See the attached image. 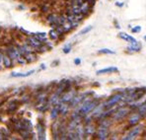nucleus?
<instances>
[{"instance_id":"obj_37","label":"nucleus","mask_w":146,"mask_h":140,"mask_svg":"<svg viewBox=\"0 0 146 140\" xmlns=\"http://www.w3.org/2000/svg\"><path fill=\"white\" fill-rule=\"evenodd\" d=\"M89 0H83V2H88Z\"/></svg>"},{"instance_id":"obj_36","label":"nucleus","mask_w":146,"mask_h":140,"mask_svg":"<svg viewBox=\"0 0 146 140\" xmlns=\"http://www.w3.org/2000/svg\"><path fill=\"white\" fill-rule=\"evenodd\" d=\"M0 122H3V119H2L1 117H0Z\"/></svg>"},{"instance_id":"obj_13","label":"nucleus","mask_w":146,"mask_h":140,"mask_svg":"<svg viewBox=\"0 0 146 140\" xmlns=\"http://www.w3.org/2000/svg\"><path fill=\"white\" fill-rule=\"evenodd\" d=\"M58 126H59V120H54L52 122L50 126V131H51V136L53 139H59V131H58Z\"/></svg>"},{"instance_id":"obj_35","label":"nucleus","mask_w":146,"mask_h":140,"mask_svg":"<svg viewBox=\"0 0 146 140\" xmlns=\"http://www.w3.org/2000/svg\"><path fill=\"white\" fill-rule=\"evenodd\" d=\"M19 9H24V7H23V6H19Z\"/></svg>"},{"instance_id":"obj_21","label":"nucleus","mask_w":146,"mask_h":140,"mask_svg":"<svg viewBox=\"0 0 146 140\" xmlns=\"http://www.w3.org/2000/svg\"><path fill=\"white\" fill-rule=\"evenodd\" d=\"M48 36L51 40H58V34L55 31V29H51L50 31L48 32Z\"/></svg>"},{"instance_id":"obj_19","label":"nucleus","mask_w":146,"mask_h":140,"mask_svg":"<svg viewBox=\"0 0 146 140\" xmlns=\"http://www.w3.org/2000/svg\"><path fill=\"white\" fill-rule=\"evenodd\" d=\"M34 73H35V70L32 69V70L28 71V72H26V73H17V72H12L10 76H11V77H16V78H25V77H29V76H31V75H32V74H34Z\"/></svg>"},{"instance_id":"obj_20","label":"nucleus","mask_w":146,"mask_h":140,"mask_svg":"<svg viewBox=\"0 0 146 140\" xmlns=\"http://www.w3.org/2000/svg\"><path fill=\"white\" fill-rule=\"evenodd\" d=\"M136 111H138V113H140L143 117H146V101L144 103H142V104H140L138 105V107H137Z\"/></svg>"},{"instance_id":"obj_29","label":"nucleus","mask_w":146,"mask_h":140,"mask_svg":"<svg viewBox=\"0 0 146 140\" xmlns=\"http://www.w3.org/2000/svg\"><path fill=\"white\" fill-rule=\"evenodd\" d=\"M57 65H59V60L58 59H56V60H54V61L51 62V66H52V67H55V66H57Z\"/></svg>"},{"instance_id":"obj_5","label":"nucleus","mask_w":146,"mask_h":140,"mask_svg":"<svg viewBox=\"0 0 146 140\" xmlns=\"http://www.w3.org/2000/svg\"><path fill=\"white\" fill-rule=\"evenodd\" d=\"M96 137L99 140H106L110 137V127L99 125L96 131Z\"/></svg>"},{"instance_id":"obj_33","label":"nucleus","mask_w":146,"mask_h":140,"mask_svg":"<svg viewBox=\"0 0 146 140\" xmlns=\"http://www.w3.org/2000/svg\"><path fill=\"white\" fill-rule=\"evenodd\" d=\"M46 68V64L42 63V64L40 65V70H44Z\"/></svg>"},{"instance_id":"obj_34","label":"nucleus","mask_w":146,"mask_h":140,"mask_svg":"<svg viewBox=\"0 0 146 140\" xmlns=\"http://www.w3.org/2000/svg\"><path fill=\"white\" fill-rule=\"evenodd\" d=\"M115 28H117V29H121V27H119V23H117V21H115Z\"/></svg>"},{"instance_id":"obj_24","label":"nucleus","mask_w":146,"mask_h":140,"mask_svg":"<svg viewBox=\"0 0 146 140\" xmlns=\"http://www.w3.org/2000/svg\"><path fill=\"white\" fill-rule=\"evenodd\" d=\"M62 51H63V53H65V54H67V53H69L70 51H71V44H66L65 46L62 48Z\"/></svg>"},{"instance_id":"obj_14","label":"nucleus","mask_w":146,"mask_h":140,"mask_svg":"<svg viewBox=\"0 0 146 140\" xmlns=\"http://www.w3.org/2000/svg\"><path fill=\"white\" fill-rule=\"evenodd\" d=\"M96 131H97V129H96L95 125H94L92 122H90V123H87L85 124V133H86V136H95L96 134Z\"/></svg>"},{"instance_id":"obj_6","label":"nucleus","mask_w":146,"mask_h":140,"mask_svg":"<svg viewBox=\"0 0 146 140\" xmlns=\"http://www.w3.org/2000/svg\"><path fill=\"white\" fill-rule=\"evenodd\" d=\"M141 130H142V126L141 125H138V126H135L125 135V136L122 137V140H132L134 138H136L139 134H140Z\"/></svg>"},{"instance_id":"obj_16","label":"nucleus","mask_w":146,"mask_h":140,"mask_svg":"<svg viewBox=\"0 0 146 140\" xmlns=\"http://www.w3.org/2000/svg\"><path fill=\"white\" fill-rule=\"evenodd\" d=\"M119 72V69L115 66H111V67L108 68H103V69H100L96 72L97 75H101V74H107V73H117Z\"/></svg>"},{"instance_id":"obj_10","label":"nucleus","mask_w":146,"mask_h":140,"mask_svg":"<svg viewBox=\"0 0 146 140\" xmlns=\"http://www.w3.org/2000/svg\"><path fill=\"white\" fill-rule=\"evenodd\" d=\"M142 117H143L140 115V113H138V111L131 113V115H129V117H128V119H127L128 125H130V126H135L136 124H138V123H139V121H140L141 118H142Z\"/></svg>"},{"instance_id":"obj_11","label":"nucleus","mask_w":146,"mask_h":140,"mask_svg":"<svg viewBox=\"0 0 146 140\" xmlns=\"http://www.w3.org/2000/svg\"><path fill=\"white\" fill-rule=\"evenodd\" d=\"M75 133H76L77 139H84L86 137L85 133V124L83 122H79L75 128Z\"/></svg>"},{"instance_id":"obj_30","label":"nucleus","mask_w":146,"mask_h":140,"mask_svg":"<svg viewBox=\"0 0 146 140\" xmlns=\"http://www.w3.org/2000/svg\"><path fill=\"white\" fill-rule=\"evenodd\" d=\"M87 3L89 4L91 7H94V5H95V3H96V0H89Z\"/></svg>"},{"instance_id":"obj_8","label":"nucleus","mask_w":146,"mask_h":140,"mask_svg":"<svg viewBox=\"0 0 146 140\" xmlns=\"http://www.w3.org/2000/svg\"><path fill=\"white\" fill-rule=\"evenodd\" d=\"M77 95V91L75 89H71L70 91H67L65 93H63L60 96V103H66V104H69V102L74 98Z\"/></svg>"},{"instance_id":"obj_1","label":"nucleus","mask_w":146,"mask_h":140,"mask_svg":"<svg viewBox=\"0 0 146 140\" xmlns=\"http://www.w3.org/2000/svg\"><path fill=\"white\" fill-rule=\"evenodd\" d=\"M122 100H123V91L119 92V93L111 96L108 100H106V102L103 103V105L105 107V109H111V107H115V105H117L119 103H121Z\"/></svg>"},{"instance_id":"obj_4","label":"nucleus","mask_w":146,"mask_h":140,"mask_svg":"<svg viewBox=\"0 0 146 140\" xmlns=\"http://www.w3.org/2000/svg\"><path fill=\"white\" fill-rule=\"evenodd\" d=\"M4 51L7 53L8 56H9L10 58L15 62V63H16L17 59L21 56L18 48L16 47V44H12V46H8L4 47Z\"/></svg>"},{"instance_id":"obj_31","label":"nucleus","mask_w":146,"mask_h":140,"mask_svg":"<svg viewBox=\"0 0 146 140\" xmlns=\"http://www.w3.org/2000/svg\"><path fill=\"white\" fill-rule=\"evenodd\" d=\"M123 5H124V3L123 2H119V1H117V2H115V6H117V7H123Z\"/></svg>"},{"instance_id":"obj_25","label":"nucleus","mask_w":146,"mask_h":140,"mask_svg":"<svg viewBox=\"0 0 146 140\" xmlns=\"http://www.w3.org/2000/svg\"><path fill=\"white\" fill-rule=\"evenodd\" d=\"M93 29V27L92 26H88V27H86V28H84V29L82 30V31L80 32V35H86L87 33H89L91 30Z\"/></svg>"},{"instance_id":"obj_27","label":"nucleus","mask_w":146,"mask_h":140,"mask_svg":"<svg viewBox=\"0 0 146 140\" xmlns=\"http://www.w3.org/2000/svg\"><path fill=\"white\" fill-rule=\"evenodd\" d=\"M48 10H49V7L48 4H42V5L40 6V12L42 13H46V12H48Z\"/></svg>"},{"instance_id":"obj_2","label":"nucleus","mask_w":146,"mask_h":140,"mask_svg":"<svg viewBox=\"0 0 146 140\" xmlns=\"http://www.w3.org/2000/svg\"><path fill=\"white\" fill-rule=\"evenodd\" d=\"M130 111H131V109H130V107H128V105L119 107V109L115 111V113H113L111 117H113V120H117V121H119V120L124 119V118L127 117V115H129Z\"/></svg>"},{"instance_id":"obj_32","label":"nucleus","mask_w":146,"mask_h":140,"mask_svg":"<svg viewBox=\"0 0 146 140\" xmlns=\"http://www.w3.org/2000/svg\"><path fill=\"white\" fill-rule=\"evenodd\" d=\"M74 64H75V65H80V64H81V59L80 58H75L74 59Z\"/></svg>"},{"instance_id":"obj_9","label":"nucleus","mask_w":146,"mask_h":140,"mask_svg":"<svg viewBox=\"0 0 146 140\" xmlns=\"http://www.w3.org/2000/svg\"><path fill=\"white\" fill-rule=\"evenodd\" d=\"M25 42H27V44H29L30 46L33 47V48L35 49V50H36V48H38V47H40L42 44V42H40V40H38L35 36H27V38H25Z\"/></svg>"},{"instance_id":"obj_28","label":"nucleus","mask_w":146,"mask_h":140,"mask_svg":"<svg viewBox=\"0 0 146 140\" xmlns=\"http://www.w3.org/2000/svg\"><path fill=\"white\" fill-rule=\"evenodd\" d=\"M131 32L132 33H140L141 32V26H135V27L131 28Z\"/></svg>"},{"instance_id":"obj_18","label":"nucleus","mask_w":146,"mask_h":140,"mask_svg":"<svg viewBox=\"0 0 146 140\" xmlns=\"http://www.w3.org/2000/svg\"><path fill=\"white\" fill-rule=\"evenodd\" d=\"M50 119L51 120H56L57 118L59 117V109H58V105H55L53 107H51V109H50Z\"/></svg>"},{"instance_id":"obj_22","label":"nucleus","mask_w":146,"mask_h":140,"mask_svg":"<svg viewBox=\"0 0 146 140\" xmlns=\"http://www.w3.org/2000/svg\"><path fill=\"white\" fill-rule=\"evenodd\" d=\"M98 54H115V51L109 48H102L98 50Z\"/></svg>"},{"instance_id":"obj_15","label":"nucleus","mask_w":146,"mask_h":140,"mask_svg":"<svg viewBox=\"0 0 146 140\" xmlns=\"http://www.w3.org/2000/svg\"><path fill=\"white\" fill-rule=\"evenodd\" d=\"M15 62L8 56V54L3 50V66L5 68H12L14 67Z\"/></svg>"},{"instance_id":"obj_26","label":"nucleus","mask_w":146,"mask_h":140,"mask_svg":"<svg viewBox=\"0 0 146 140\" xmlns=\"http://www.w3.org/2000/svg\"><path fill=\"white\" fill-rule=\"evenodd\" d=\"M3 50H4V47L1 46L0 47V70L2 69L1 65L3 64Z\"/></svg>"},{"instance_id":"obj_38","label":"nucleus","mask_w":146,"mask_h":140,"mask_svg":"<svg viewBox=\"0 0 146 140\" xmlns=\"http://www.w3.org/2000/svg\"><path fill=\"white\" fill-rule=\"evenodd\" d=\"M144 38V40H146V36H144V38Z\"/></svg>"},{"instance_id":"obj_23","label":"nucleus","mask_w":146,"mask_h":140,"mask_svg":"<svg viewBox=\"0 0 146 140\" xmlns=\"http://www.w3.org/2000/svg\"><path fill=\"white\" fill-rule=\"evenodd\" d=\"M19 32H20L21 34H23V35H24L25 36H34V34H33V33H31V32H29V31H27V30L23 29V28H20V29H19Z\"/></svg>"},{"instance_id":"obj_12","label":"nucleus","mask_w":146,"mask_h":140,"mask_svg":"<svg viewBox=\"0 0 146 140\" xmlns=\"http://www.w3.org/2000/svg\"><path fill=\"white\" fill-rule=\"evenodd\" d=\"M142 48V46L139 42H133V44H130L126 46V52L128 53H134V52H139Z\"/></svg>"},{"instance_id":"obj_7","label":"nucleus","mask_w":146,"mask_h":140,"mask_svg":"<svg viewBox=\"0 0 146 140\" xmlns=\"http://www.w3.org/2000/svg\"><path fill=\"white\" fill-rule=\"evenodd\" d=\"M36 131H38V138L40 140L46 139V124L44 120L38 118V122L36 124Z\"/></svg>"},{"instance_id":"obj_17","label":"nucleus","mask_w":146,"mask_h":140,"mask_svg":"<svg viewBox=\"0 0 146 140\" xmlns=\"http://www.w3.org/2000/svg\"><path fill=\"white\" fill-rule=\"evenodd\" d=\"M119 38H121V40H126V42H130V44H133V42H136V38H134L133 36H131L130 35H128V34L126 33H123V32H121V33L119 34Z\"/></svg>"},{"instance_id":"obj_3","label":"nucleus","mask_w":146,"mask_h":140,"mask_svg":"<svg viewBox=\"0 0 146 140\" xmlns=\"http://www.w3.org/2000/svg\"><path fill=\"white\" fill-rule=\"evenodd\" d=\"M20 105H22L21 99H13V100L9 101L6 103V109H5V113L7 115H13L18 111Z\"/></svg>"}]
</instances>
